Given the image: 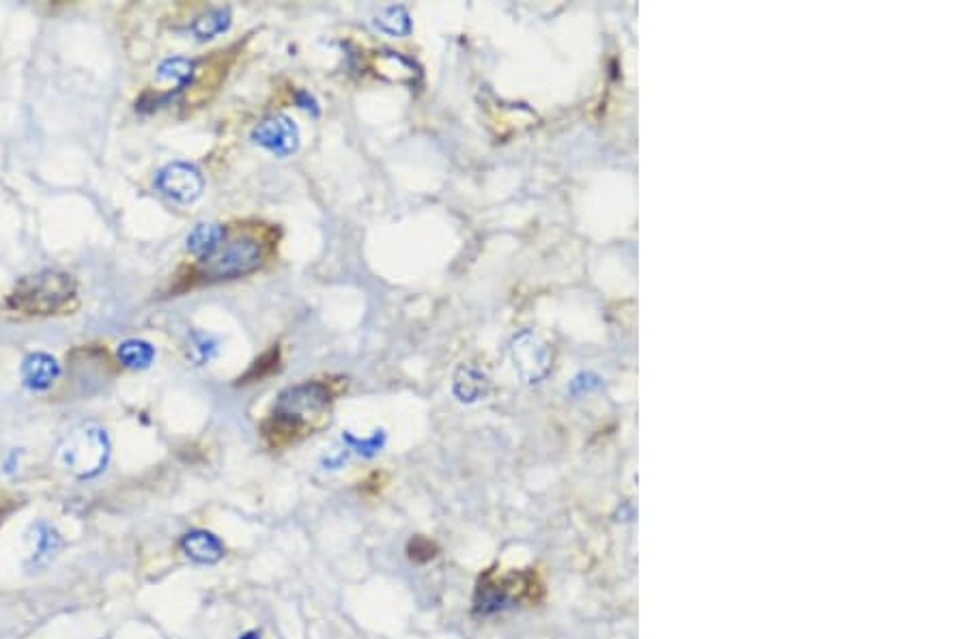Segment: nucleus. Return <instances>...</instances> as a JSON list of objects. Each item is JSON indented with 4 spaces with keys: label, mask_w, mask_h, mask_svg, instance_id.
<instances>
[{
    "label": "nucleus",
    "mask_w": 968,
    "mask_h": 639,
    "mask_svg": "<svg viewBox=\"0 0 968 639\" xmlns=\"http://www.w3.org/2000/svg\"><path fill=\"white\" fill-rule=\"evenodd\" d=\"M375 26L381 28L383 33L394 35V37H405V35L411 33V28H414V26H411V16L407 13V9L401 7V5L381 9L379 16L375 18Z\"/></svg>",
    "instance_id": "nucleus-17"
},
{
    "label": "nucleus",
    "mask_w": 968,
    "mask_h": 639,
    "mask_svg": "<svg viewBox=\"0 0 968 639\" xmlns=\"http://www.w3.org/2000/svg\"><path fill=\"white\" fill-rule=\"evenodd\" d=\"M155 188H158L170 201L188 205L194 203L203 194L205 179L203 173L194 164L188 162H173L164 166L155 175Z\"/></svg>",
    "instance_id": "nucleus-6"
},
{
    "label": "nucleus",
    "mask_w": 968,
    "mask_h": 639,
    "mask_svg": "<svg viewBox=\"0 0 968 639\" xmlns=\"http://www.w3.org/2000/svg\"><path fill=\"white\" fill-rule=\"evenodd\" d=\"M218 353V338L207 332H192L185 338V358L196 366L209 364Z\"/></svg>",
    "instance_id": "nucleus-16"
},
{
    "label": "nucleus",
    "mask_w": 968,
    "mask_h": 639,
    "mask_svg": "<svg viewBox=\"0 0 968 639\" xmlns=\"http://www.w3.org/2000/svg\"><path fill=\"white\" fill-rule=\"evenodd\" d=\"M117 355H119V362L125 368H132V371H142V368L151 366V362L155 358V347L151 343H147V340L130 338V340H125V343L119 345Z\"/></svg>",
    "instance_id": "nucleus-14"
},
{
    "label": "nucleus",
    "mask_w": 968,
    "mask_h": 639,
    "mask_svg": "<svg viewBox=\"0 0 968 639\" xmlns=\"http://www.w3.org/2000/svg\"><path fill=\"white\" fill-rule=\"evenodd\" d=\"M295 99H297V104H300L302 108H306V110H310V108H312V110L317 112V102H315V99H312L308 93L300 91V93H297V97H295Z\"/></svg>",
    "instance_id": "nucleus-21"
},
{
    "label": "nucleus",
    "mask_w": 968,
    "mask_h": 639,
    "mask_svg": "<svg viewBox=\"0 0 968 639\" xmlns=\"http://www.w3.org/2000/svg\"><path fill=\"white\" fill-rule=\"evenodd\" d=\"M484 386H487V381H484V375L478 368H474L472 364H463L457 375H454L452 390L461 403H474L484 394Z\"/></svg>",
    "instance_id": "nucleus-13"
},
{
    "label": "nucleus",
    "mask_w": 968,
    "mask_h": 639,
    "mask_svg": "<svg viewBox=\"0 0 968 639\" xmlns=\"http://www.w3.org/2000/svg\"><path fill=\"white\" fill-rule=\"evenodd\" d=\"M540 588L534 573L515 571L504 577L487 573L480 577L474 594V612L480 616H491L502 612L506 607L517 605L525 596H532Z\"/></svg>",
    "instance_id": "nucleus-4"
},
{
    "label": "nucleus",
    "mask_w": 968,
    "mask_h": 639,
    "mask_svg": "<svg viewBox=\"0 0 968 639\" xmlns=\"http://www.w3.org/2000/svg\"><path fill=\"white\" fill-rule=\"evenodd\" d=\"M239 639H261V635H259V631H248V633L241 635Z\"/></svg>",
    "instance_id": "nucleus-22"
},
{
    "label": "nucleus",
    "mask_w": 968,
    "mask_h": 639,
    "mask_svg": "<svg viewBox=\"0 0 968 639\" xmlns=\"http://www.w3.org/2000/svg\"><path fill=\"white\" fill-rule=\"evenodd\" d=\"M420 553H424L422 556L424 562L435 558V545L431 541H426V538H416V541L409 543V558L420 562Z\"/></svg>",
    "instance_id": "nucleus-20"
},
{
    "label": "nucleus",
    "mask_w": 968,
    "mask_h": 639,
    "mask_svg": "<svg viewBox=\"0 0 968 639\" xmlns=\"http://www.w3.org/2000/svg\"><path fill=\"white\" fill-rule=\"evenodd\" d=\"M261 263V246L252 237H237L229 244H222L209 259H205L201 274L205 280H233L256 272Z\"/></svg>",
    "instance_id": "nucleus-5"
},
{
    "label": "nucleus",
    "mask_w": 968,
    "mask_h": 639,
    "mask_svg": "<svg viewBox=\"0 0 968 639\" xmlns=\"http://www.w3.org/2000/svg\"><path fill=\"white\" fill-rule=\"evenodd\" d=\"M343 444L353 450V452H358V454H364V457H375V454L383 448V444H386V433L383 431H375L370 437H364V439H358V437H353L349 433L343 435Z\"/></svg>",
    "instance_id": "nucleus-19"
},
{
    "label": "nucleus",
    "mask_w": 968,
    "mask_h": 639,
    "mask_svg": "<svg viewBox=\"0 0 968 639\" xmlns=\"http://www.w3.org/2000/svg\"><path fill=\"white\" fill-rule=\"evenodd\" d=\"M196 71V63L183 59V56H175V59H166L158 67V80L160 82H173L177 91H181L185 84L192 82V76Z\"/></svg>",
    "instance_id": "nucleus-18"
},
{
    "label": "nucleus",
    "mask_w": 968,
    "mask_h": 639,
    "mask_svg": "<svg viewBox=\"0 0 968 639\" xmlns=\"http://www.w3.org/2000/svg\"><path fill=\"white\" fill-rule=\"evenodd\" d=\"M78 304V284L61 269H44L22 278L7 297V308L22 317L65 315Z\"/></svg>",
    "instance_id": "nucleus-1"
},
{
    "label": "nucleus",
    "mask_w": 968,
    "mask_h": 639,
    "mask_svg": "<svg viewBox=\"0 0 968 639\" xmlns=\"http://www.w3.org/2000/svg\"><path fill=\"white\" fill-rule=\"evenodd\" d=\"M515 360L523 368V375L536 379L545 373V349L536 345L532 336H521L515 343Z\"/></svg>",
    "instance_id": "nucleus-12"
},
{
    "label": "nucleus",
    "mask_w": 968,
    "mask_h": 639,
    "mask_svg": "<svg viewBox=\"0 0 968 639\" xmlns=\"http://www.w3.org/2000/svg\"><path fill=\"white\" fill-rule=\"evenodd\" d=\"M61 461L78 478H95L110 461V439L99 424H82L61 446Z\"/></svg>",
    "instance_id": "nucleus-2"
},
{
    "label": "nucleus",
    "mask_w": 968,
    "mask_h": 639,
    "mask_svg": "<svg viewBox=\"0 0 968 639\" xmlns=\"http://www.w3.org/2000/svg\"><path fill=\"white\" fill-rule=\"evenodd\" d=\"M61 377V364L50 353H31L26 355L20 366V379L24 388L33 392H44L52 388L56 379Z\"/></svg>",
    "instance_id": "nucleus-9"
},
{
    "label": "nucleus",
    "mask_w": 968,
    "mask_h": 639,
    "mask_svg": "<svg viewBox=\"0 0 968 639\" xmlns=\"http://www.w3.org/2000/svg\"><path fill=\"white\" fill-rule=\"evenodd\" d=\"M181 549L196 564H218L226 553L220 538L207 530H192L185 534L181 538Z\"/></svg>",
    "instance_id": "nucleus-10"
},
{
    "label": "nucleus",
    "mask_w": 968,
    "mask_h": 639,
    "mask_svg": "<svg viewBox=\"0 0 968 639\" xmlns=\"http://www.w3.org/2000/svg\"><path fill=\"white\" fill-rule=\"evenodd\" d=\"M229 26H231V9L220 7L203 13V16H198L192 24V33L196 39L207 41L224 33Z\"/></svg>",
    "instance_id": "nucleus-15"
},
{
    "label": "nucleus",
    "mask_w": 968,
    "mask_h": 639,
    "mask_svg": "<svg viewBox=\"0 0 968 639\" xmlns=\"http://www.w3.org/2000/svg\"><path fill=\"white\" fill-rule=\"evenodd\" d=\"M332 394L325 383L306 381L300 386H293L284 390L274 407V420L284 433L300 431L304 426L319 418L323 411L330 407Z\"/></svg>",
    "instance_id": "nucleus-3"
},
{
    "label": "nucleus",
    "mask_w": 968,
    "mask_h": 639,
    "mask_svg": "<svg viewBox=\"0 0 968 639\" xmlns=\"http://www.w3.org/2000/svg\"><path fill=\"white\" fill-rule=\"evenodd\" d=\"M224 239H226V231L222 224L201 222L194 226L188 239H185V248H188L194 257L205 261L224 244Z\"/></svg>",
    "instance_id": "nucleus-11"
},
{
    "label": "nucleus",
    "mask_w": 968,
    "mask_h": 639,
    "mask_svg": "<svg viewBox=\"0 0 968 639\" xmlns=\"http://www.w3.org/2000/svg\"><path fill=\"white\" fill-rule=\"evenodd\" d=\"M63 549V538L46 521H37L24 532V564L28 571H44Z\"/></svg>",
    "instance_id": "nucleus-7"
},
{
    "label": "nucleus",
    "mask_w": 968,
    "mask_h": 639,
    "mask_svg": "<svg viewBox=\"0 0 968 639\" xmlns=\"http://www.w3.org/2000/svg\"><path fill=\"white\" fill-rule=\"evenodd\" d=\"M252 140L263 149L276 153L278 158H287L300 147V130L291 117L272 115L254 127Z\"/></svg>",
    "instance_id": "nucleus-8"
}]
</instances>
